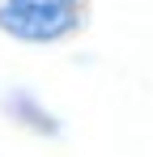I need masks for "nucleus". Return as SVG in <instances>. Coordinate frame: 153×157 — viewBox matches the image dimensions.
I'll return each instance as SVG.
<instances>
[{"label":"nucleus","instance_id":"f257e3e1","mask_svg":"<svg viewBox=\"0 0 153 157\" xmlns=\"http://www.w3.org/2000/svg\"><path fill=\"white\" fill-rule=\"evenodd\" d=\"M89 0H0V34L30 47H51L81 34Z\"/></svg>","mask_w":153,"mask_h":157},{"label":"nucleus","instance_id":"f03ea898","mask_svg":"<svg viewBox=\"0 0 153 157\" xmlns=\"http://www.w3.org/2000/svg\"><path fill=\"white\" fill-rule=\"evenodd\" d=\"M4 115L13 119V123H22V128H30V132H38V136H55V115H47L43 106H38V98L34 94H13V98H4Z\"/></svg>","mask_w":153,"mask_h":157}]
</instances>
